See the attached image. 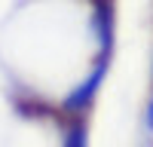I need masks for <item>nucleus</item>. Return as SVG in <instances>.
Listing matches in <instances>:
<instances>
[]
</instances>
